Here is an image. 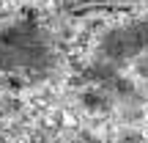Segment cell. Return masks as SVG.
<instances>
[{
	"label": "cell",
	"instance_id": "obj_1",
	"mask_svg": "<svg viewBox=\"0 0 148 143\" xmlns=\"http://www.w3.org/2000/svg\"><path fill=\"white\" fill-rule=\"evenodd\" d=\"M52 64V47L44 30L30 22H16L0 30V69L11 74H38Z\"/></svg>",
	"mask_w": 148,
	"mask_h": 143
}]
</instances>
